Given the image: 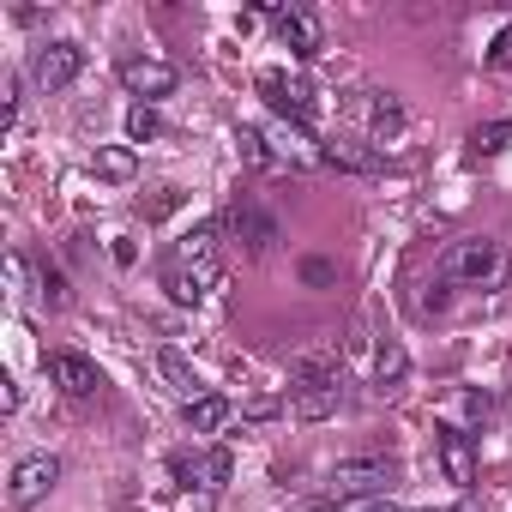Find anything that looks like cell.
Here are the masks:
<instances>
[{
  "label": "cell",
  "instance_id": "26",
  "mask_svg": "<svg viewBox=\"0 0 512 512\" xmlns=\"http://www.w3.org/2000/svg\"><path fill=\"white\" fill-rule=\"evenodd\" d=\"M482 61H488V67H512V25L488 43V55H482Z\"/></svg>",
  "mask_w": 512,
  "mask_h": 512
},
{
  "label": "cell",
  "instance_id": "28",
  "mask_svg": "<svg viewBox=\"0 0 512 512\" xmlns=\"http://www.w3.org/2000/svg\"><path fill=\"white\" fill-rule=\"evenodd\" d=\"M374 512H398V506H374Z\"/></svg>",
  "mask_w": 512,
  "mask_h": 512
},
{
  "label": "cell",
  "instance_id": "15",
  "mask_svg": "<svg viewBox=\"0 0 512 512\" xmlns=\"http://www.w3.org/2000/svg\"><path fill=\"white\" fill-rule=\"evenodd\" d=\"M440 464L452 482H470L476 476V458H470V434L464 428H440Z\"/></svg>",
  "mask_w": 512,
  "mask_h": 512
},
{
  "label": "cell",
  "instance_id": "11",
  "mask_svg": "<svg viewBox=\"0 0 512 512\" xmlns=\"http://www.w3.org/2000/svg\"><path fill=\"white\" fill-rule=\"evenodd\" d=\"M260 91H266V97H272V109H278V115H290V121H308V115H314V91H308L302 79L260 73Z\"/></svg>",
  "mask_w": 512,
  "mask_h": 512
},
{
  "label": "cell",
  "instance_id": "12",
  "mask_svg": "<svg viewBox=\"0 0 512 512\" xmlns=\"http://www.w3.org/2000/svg\"><path fill=\"white\" fill-rule=\"evenodd\" d=\"M229 416H235V404H229L223 392H199L193 404H181V422H187L193 434H217Z\"/></svg>",
  "mask_w": 512,
  "mask_h": 512
},
{
  "label": "cell",
  "instance_id": "16",
  "mask_svg": "<svg viewBox=\"0 0 512 512\" xmlns=\"http://www.w3.org/2000/svg\"><path fill=\"white\" fill-rule=\"evenodd\" d=\"M368 127H374V145H392V139L404 133V103H398L392 91H380L374 109H368Z\"/></svg>",
  "mask_w": 512,
  "mask_h": 512
},
{
  "label": "cell",
  "instance_id": "18",
  "mask_svg": "<svg viewBox=\"0 0 512 512\" xmlns=\"http://www.w3.org/2000/svg\"><path fill=\"white\" fill-rule=\"evenodd\" d=\"M326 163H332V169H350V175H368V169H380V157H374L362 139H332V145H326Z\"/></svg>",
  "mask_w": 512,
  "mask_h": 512
},
{
  "label": "cell",
  "instance_id": "8",
  "mask_svg": "<svg viewBox=\"0 0 512 512\" xmlns=\"http://www.w3.org/2000/svg\"><path fill=\"white\" fill-rule=\"evenodd\" d=\"M217 278H223L217 260H205V266H169V272H163V290H169L181 308H199V302L217 290Z\"/></svg>",
  "mask_w": 512,
  "mask_h": 512
},
{
  "label": "cell",
  "instance_id": "21",
  "mask_svg": "<svg viewBox=\"0 0 512 512\" xmlns=\"http://www.w3.org/2000/svg\"><path fill=\"white\" fill-rule=\"evenodd\" d=\"M157 133H163L157 109H151V103H133V109H127V139H133V145H145V139H157Z\"/></svg>",
  "mask_w": 512,
  "mask_h": 512
},
{
  "label": "cell",
  "instance_id": "9",
  "mask_svg": "<svg viewBox=\"0 0 512 512\" xmlns=\"http://www.w3.org/2000/svg\"><path fill=\"white\" fill-rule=\"evenodd\" d=\"M43 368H49V380H55V386L67 392V398H91V392L103 386V380H97V368H91L85 356H73V350H55V356H49Z\"/></svg>",
  "mask_w": 512,
  "mask_h": 512
},
{
  "label": "cell",
  "instance_id": "13",
  "mask_svg": "<svg viewBox=\"0 0 512 512\" xmlns=\"http://www.w3.org/2000/svg\"><path fill=\"white\" fill-rule=\"evenodd\" d=\"M344 404V380H320V386H296V416L302 422H326Z\"/></svg>",
  "mask_w": 512,
  "mask_h": 512
},
{
  "label": "cell",
  "instance_id": "6",
  "mask_svg": "<svg viewBox=\"0 0 512 512\" xmlns=\"http://www.w3.org/2000/svg\"><path fill=\"white\" fill-rule=\"evenodd\" d=\"M169 476L181 482V488H223L229 482V452H175L169 458Z\"/></svg>",
  "mask_w": 512,
  "mask_h": 512
},
{
  "label": "cell",
  "instance_id": "1",
  "mask_svg": "<svg viewBox=\"0 0 512 512\" xmlns=\"http://www.w3.org/2000/svg\"><path fill=\"white\" fill-rule=\"evenodd\" d=\"M500 266H506L500 241H488V235H470V241H458V247L446 253L440 278H452V284H494V278H500Z\"/></svg>",
  "mask_w": 512,
  "mask_h": 512
},
{
  "label": "cell",
  "instance_id": "7",
  "mask_svg": "<svg viewBox=\"0 0 512 512\" xmlns=\"http://www.w3.org/2000/svg\"><path fill=\"white\" fill-rule=\"evenodd\" d=\"M380 488H392V464H386V458H350V464L332 470V494H338V500L380 494Z\"/></svg>",
  "mask_w": 512,
  "mask_h": 512
},
{
  "label": "cell",
  "instance_id": "27",
  "mask_svg": "<svg viewBox=\"0 0 512 512\" xmlns=\"http://www.w3.org/2000/svg\"><path fill=\"white\" fill-rule=\"evenodd\" d=\"M0 410H7V416L19 410V386H13V380H0Z\"/></svg>",
  "mask_w": 512,
  "mask_h": 512
},
{
  "label": "cell",
  "instance_id": "17",
  "mask_svg": "<svg viewBox=\"0 0 512 512\" xmlns=\"http://www.w3.org/2000/svg\"><path fill=\"white\" fill-rule=\"evenodd\" d=\"M157 368H163V380L181 392V404H193V398H199V374H193V362H187L181 350H169V344H163V350H157Z\"/></svg>",
  "mask_w": 512,
  "mask_h": 512
},
{
  "label": "cell",
  "instance_id": "23",
  "mask_svg": "<svg viewBox=\"0 0 512 512\" xmlns=\"http://www.w3.org/2000/svg\"><path fill=\"white\" fill-rule=\"evenodd\" d=\"M235 145H241V157H247V163H272V151H266V133H260V127H241V133H235Z\"/></svg>",
  "mask_w": 512,
  "mask_h": 512
},
{
  "label": "cell",
  "instance_id": "4",
  "mask_svg": "<svg viewBox=\"0 0 512 512\" xmlns=\"http://www.w3.org/2000/svg\"><path fill=\"white\" fill-rule=\"evenodd\" d=\"M79 73H85V49H79V43H43L37 61H31V79H37L43 91H67Z\"/></svg>",
  "mask_w": 512,
  "mask_h": 512
},
{
  "label": "cell",
  "instance_id": "2",
  "mask_svg": "<svg viewBox=\"0 0 512 512\" xmlns=\"http://www.w3.org/2000/svg\"><path fill=\"white\" fill-rule=\"evenodd\" d=\"M61 482V458H49V452H31V458H19L13 464V482H7V500L19 506V512H31V506H43L49 500V488Z\"/></svg>",
  "mask_w": 512,
  "mask_h": 512
},
{
  "label": "cell",
  "instance_id": "20",
  "mask_svg": "<svg viewBox=\"0 0 512 512\" xmlns=\"http://www.w3.org/2000/svg\"><path fill=\"white\" fill-rule=\"evenodd\" d=\"M404 374H410V356H404V344H380V350H374V386H380V392H392Z\"/></svg>",
  "mask_w": 512,
  "mask_h": 512
},
{
  "label": "cell",
  "instance_id": "22",
  "mask_svg": "<svg viewBox=\"0 0 512 512\" xmlns=\"http://www.w3.org/2000/svg\"><path fill=\"white\" fill-rule=\"evenodd\" d=\"M470 145H476L482 157L506 151V145H512V121H488V127H476V133H470Z\"/></svg>",
  "mask_w": 512,
  "mask_h": 512
},
{
  "label": "cell",
  "instance_id": "29",
  "mask_svg": "<svg viewBox=\"0 0 512 512\" xmlns=\"http://www.w3.org/2000/svg\"><path fill=\"white\" fill-rule=\"evenodd\" d=\"M434 512H452V506H434Z\"/></svg>",
  "mask_w": 512,
  "mask_h": 512
},
{
  "label": "cell",
  "instance_id": "3",
  "mask_svg": "<svg viewBox=\"0 0 512 512\" xmlns=\"http://www.w3.org/2000/svg\"><path fill=\"white\" fill-rule=\"evenodd\" d=\"M229 235L247 247V253H272V241H278V223H272V211L260 205V199H235L229 205Z\"/></svg>",
  "mask_w": 512,
  "mask_h": 512
},
{
  "label": "cell",
  "instance_id": "24",
  "mask_svg": "<svg viewBox=\"0 0 512 512\" xmlns=\"http://www.w3.org/2000/svg\"><path fill=\"white\" fill-rule=\"evenodd\" d=\"M175 205H181V187H157V193L145 199V217H169Z\"/></svg>",
  "mask_w": 512,
  "mask_h": 512
},
{
  "label": "cell",
  "instance_id": "5",
  "mask_svg": "<svg viewBox=\"0 0 512 512\" xmlns=\"http://www.w3.org/2000/svg\"><path fill=\"white\" fill-rule=\"evenodd\" d=\"M115 73H121V85H127L139 103H151V97H169V91H175V67H169V61H151V55H127Z\"/></svg>",
  "mask_w": 512,
  "mask_h": 512
},
{
  "label": "cell",
  "instance_id": "14",
  "mask_svg": "<svg viewBox=\"0 0 512 512\" xmlns=\"http://www.w3.org/2000/svg\"><path fill=\"white\" fill-rule=\"evenodd\" d=\"M205 260H217V223H193L169 253V266H205Z\"/></svg>",
  "mask_w": 512,
  "mask_h": 512
},
{
  "label": "cell",
  "instance_id": "10",
  "mask_svg": "<svg viewBox=\"0 0 512 512\" xmlns=\"http://www.w3.org/2000/svg\"><path fill=\"white\" fill-rule=\"evenodd\" d=\"M266 19L278 25V37H284L302 61H308V55H320V25H314L302 7H266Z\"/></svg>",
  "mask_w": 512,
  "mask_h": 512
},
{
  "label": "cell",
  "instance_id": "25",
  "mask_svg": "<svg viewBox=\"0 0 512 512\" xmlns=\"http://www.w3.org/2000/svg\"><path fill=\"white\" fill-rule=\"evenodd\" d=\"M338 278V266L332 260H302V284H314V290H326Z\"/></svg>",
  "mask_w": 512,
  "mask_h": 512
},
{
  "label": "cell",
  "instance_id": "19",
  "mask_svg": "<svg viewBox=\"0 0 512 512\" xmlns=\"http://www.w3.org/2000/svg\"><path fill=\"white\" fill-rule=\"evenodd\" d=\"M91 169H97L103 181H133V175H139V157H133V145H103V151L91 157Z\"/></svg>",
  "mask_w": 512,
  "mask_h": 512
}]
</instances>
